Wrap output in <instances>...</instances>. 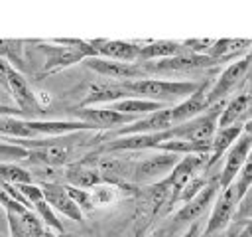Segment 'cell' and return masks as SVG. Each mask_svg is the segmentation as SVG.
Listing matches in <instances>:
<instances>
[{
	"instance_id": "cell-1",
	"label": "cell",
	"mask_w": 252,
	"mask_h": 237,
	"mask_svg": "<svg viewBox=\"0 0 252 237\" xmlns=\"http://www.w3.org/2000/svg\"><path fill=\"white\" fill-rule=\"evenodd\" d=\"M43 53L41 75L59 73L75 63H81L89 57H94L96 51L89 40H51V41H33Z\"/></svg>"
},
{
	"instance_id": "cell-2",
	"label": "cell",
	"mask_w": 252,
	"mask_h": 237,
	"mask_svg": "<svg viewBox=\"0 0 252 237\" xmlns=\"http://www.w3.org/2000/svg\"><path fill=\"white\" fill-rule=\"evenodd\" d=\"M124 87L132 97L163 103L169 107L173 101H183L189 95H193L201 83L197 81H177V79H158V77H146L138 81H124Z\"/></svg>"
},
{
	"instance_id": "cell-3",
	"label": "cell",
	"mask_w": 252,
	"mask_h": 237,
	"mask_svg": "<svg viewBox=\"0 0 252 237\" xmlns=\"http://www.w3.org/2000/svg\"><path fill=\"white\" fill-rule=\"evenodd\" d=\"M250 69H252V49L246 55H242L240 59L230 61L220 71V75L217 77V81L207 89V105L213 107L217 103H222L232 91H236L246 81Z\"/></svg>"
},
{
	"instance_id": "cell-4",
	"label": "cell",
	"mask_w": 252,
	"mask_h": 237,
	"mask_svg": "<svg viewBox=\"0 0 252 237\" xmlns=\"http://www.w3.org/2000/svg\"><path fill=\"white\" fill-rule=\"evenodd\" d=\"M219 59L211 57V55H201V53H193V51H183L179 55L173 57H165V59H158V61H148V63H140L146 71L148 77L152 75H173V73H189V71H197V69H207V67H217Z\"/></svg>"
},
{
	"instance_id": "cell-5",
	"label": "cell",
	"mask_w": 252,
	"mask_h": 237,
	"mask_svg": "<svg viewBox=\"0 0 252 237\" xmlns=\"http://www.w3.org/2000/svg\"><path fill=\"white\" fill-rule=\"evenodd\" d=\"M181 156L177 154H171V152H156L152 156H146V158H140V160H134V166H132V180L130 182H136V184H156L163 178H167V174L175 168V164L179 162Z\"/></svg>"
},
{
	"instance_id": "cell-6",
	"label": "cell",
	"mask_w": 252,
	"mask_h": 237,
	"mask_svg": "<svg viewBox=\"0 0 252 237\" xmlns=\"http://www.w3.org/2000/svg\"><path fill=\"white\" fill-rule=\"evenodd\" d=\"M10 237H57L43 225V221L35 215L33 209L18 203L10 209H6Z\"/></svg>"
},
{
	"instance_id": "cell-7",
	"label": "cell",
	"mask_w": 252,
	"mask_h": 237,
	"mask_svg": "<svg viewBox=\"0 0 252 237\" xmlns=\"http://www.w3.org/2000/svg\"><path fill=\"white\" fill-rule=\"evenodd\" d=\"M220 194V184H219V176H213L209 178V182L205 184V188L193 198L189 199L187 203H183L175 213H173V219L175 221H183V223H195L199 221L207 211L209 207H213L217 196Z\"/></svg>"
},
{
	"instance_id": "cell-8",
	"label": "cell",
	"mask_w": 252,
	"mask_h": 237,
	"mask_svg": "<svg viewBox=\"0 0 252 237\" xmlns=\"http://www.w3.org/2000/svg\"><path fill=\"white\" fill-rule=\"evenodd\" d=\"M89 69H93L94 73L110 79V81H138V79H146V71L140 63H124V61H114V59H106V57H89L83 61Z\"/></svg>"
},
{
	"instance_id": "cell-9",
	"label": "cell",
	"mask_w": 252,
	"mask_h": 237,
	"mask_svg": "<svg viewBox=\"0 0 252 237\" xmlns=\"http://www.w3.org/2000/svg\"><path fill=\"white\" fill-rule=\"evenodd\" d=\"M236 207H238V196H236L234 186H228L226 190H220V194L217 196V199L213 203L209 221L203 229V237H211V235L222 231L232 221V217L236 213Z\"/></svg>"
},
{
	"instance_id": "cell-10",
	"label": "cell",
	"mask_w": 252,
	"mask_h": 237,
	"mask_svg": "<svg viewBox=\"0 0 252 237\" xmlns=\"http://www.w3.org/2000/svg\"><path fill=\"white\" fill-rule=\"evenodd\" d=\"M6 91L12 95L16 109L24 115V117H32V115H39L43 113L39 101H37V93L30 87V83L26 81L24 73L16 71L14 67H10L8 71V81H6Z\"/></svg>"
},
{
	"instance_id": "cell-11",
	"label": "cell",
	"mask_w": 252,
	"mask_h": 237,
	"mask_svg": "<svg viewBox=\"0 0 252 237\" xmlns=\"http://www.w3.org/2000/svg\"><path fill=\"white\" fill-rule=\"evenodd\" d=\"M250 150H252V136L250 134H244L228 148V152L224 154V166L219 174V184H220V190H226L228 186L234 184L238 172L242 170V166L246 164L248 156H250Z\"/></svg>"
},
{
	"instance_id": "cell-12",
	"label": "cell",
	"mask_w": 252,
	"mask_h": 237,
	"mask_svg": "<svg viewBox=\"0 0 252 237\" xmlns=\"http://www.w3.org/2000/svg\"><path fill=\"white\" fill-rule=\"evenodd\" d=\"M75 118L77 120H83L87 124H91L94 130L98 128H114V126H128L132 124L134 117H128V115H120L108 107H79L75 111Z\"/></svg>"
},
{
	"instance_id": "cell-13",
	"label": "cell",
	"mask_w": 252,
	"mask_h": 237,
	"mask_svg": "<svg viewBox=\"0 0 252 237\" xmlns=\"http://www.w3.org/2000/svg\"><path fill=\"white\" fill-rule=\"evenodd\" d=\"M41 188V194H43V199L49 203V207L61 215H65L67 219H73V221H83V211L77 207V203L71 199V196L67 194L65 190V184H51V182H45V184H37Z\"/></svg>"
},
{
	"instance_id": "cell-14",
	"label": "cell",
	"mask_w": 252,
	"mask_h": 237,
	"mask_svg": "<svg viewBox=\"0 0 252 237\" xmlns=\"http://www.w3.org/2000/svg\"><path fill=\"white\" fill-rule=\"evenodd\" d=\"M132 97L128 93V89L124 87V83L118 81H100V83H93L87 91V97L83 99L81 107H108L116 101L128 99Z\"/></svg>"
},
{
	"instance_id": "cell-15",
	"label": "cell",
	"mask_w": 252,
	"mask_h": 237,
	"mask_svg": "<svg viewBox=\"0 0 252 237\" xmlns=\"http://www.w3.org/2000/svg\"><path fill=\"white\" fill-rule=\"evenodd\" d=\"M89 41L98 57L124 61V63H138L140 43L136 41H124V40H89Z\"/></svg>"
},
{
	"instance_id": "cell-16",
	"label": "cell",
	"mask_w": 252,
	"mask_h": 237,
	"mask_svg": "<svg viewBox=\"0 0 252 237\" xmlns=\"http://www.w3.org/2000/svg\"><path fill=\"white\" fill-rule=\"evenodd\" d=\"M173 126L171 120V107H165L161 111H156L148 117H142L134 120L128 126H122L116 130V136H128V134H154V132H163Z\"/></svg>"
},
{
	"instance_id": "cell-17",
	"label": "cell",
	"mask_w": 252,
	"mask_h": 237,
	"mask_svg": "<svg viewBox=\"0 0 252 237\" xmlns=\"http://www.w3.org/2000/svg\"><path fill=\"white\" fill-rule=\"evenodd\" d=\"M207 89H209V83L203 81L201 87L193 95H189L187 99H183L181 103H177V105L171 107L173 126L175 124H181V122H187V120L199 117L201 113H205L209 109V105H207Z\"/></svg>"
},
{
	"instance_id": "cell-18",
	"label": "cell",
	"mask_w": 252,
	"mask_h": 237,
	"mask_svg": "<svg viewBox=\"0 0 252 237\" xmlns=\"http://www.w3.org/2000/svg\"><path fill=\"white\" fill-rule=\"evenodd\" d=\"M63 180L67 182V186L73 188H81V190H91L98 184H102V176L96 170V166L89 164V162H73L65 166L63 172Z\"/></svg>"
},
{
	"instance_id": "cell-19",
	"label": "cell",
	"mask_w": 252,
	"mask_h": 237,
	"mask_svg": "<svg viewBox=\"0 0 252 237\" xmlns=\"http://www.w3.org/2000/svg\"><path fill=\"white\" fill-rule=\"evenodd\" d=\"M244 132V122H236L232 126H224V128H217L213 140H211V152H209V160H207V168L215 166L226 152L228 148L242 136Z\"/></svg>"
},
{
	"instance_id": "cell-20",
	"label": "cell",
	"mask_w": 252,
	"mask_h": 237,
	"mask_svg": "<svg viewBox=\"0 0 252 237\" xmlns=\"http://www.w3.org/2000/svg\"><path fill=\"white\" fill-rule=\"evenodd\" d=\"M185 47L181 41L173 40H156L148 43H140V53H138V63H148V61H158L165 57H173L183 53Z\"/></svg>"
},
{
	"instance_id": "cell-21",
	"label": "cell",
	"mask_w": 252,
	"mask_h": 237,
	"mask_svg": "<svg viewBox=\"0 0 252 237\" xmlns=\"http://www.w3.org/2000/svg\"><path fill=\"white\" fill-rule=\"evenodd\" d=\"M250 105H252V93H246V91L234 95L232 99H228L224 103V107H222L220 117H219V128L232 126L236 122H244Z\"/></svg>"
},
{
	"instance_id": "cell-22",
	"label": "cell",
	"mask_w": 252,
	"mask_h": 237,
	"mask_svg": "<svg viewBox=\"0 0 252 237\" xmlns=\"http://www.w3.org/2000/svg\"><path fill=\"white\" fill-rule=\"evenodd\" d=\"M167 105H163V103H156V101H148V99H140V97H128V99H122V101H116V103L108 105V109H112L120 115L134 117V118L148 117V115H152L156 111H161Z\"/></svg>"
},
{
	"instance_id": "cell-23",
	"label": "cell",
	"mask_w": 252,
	"mask_h": 237,
	"mask_svg": "<svg viewBox=\"0 0 252 237\" xmlns=\"http://www.w3.org/2000/svg\"><path fill=\"white\" fill-rule=\"evenodd\" d=\"M30 41L26 40H4L0 38V57L14 67L16 71H24L26 69V45Z\"/></svg>"
},
{
	"instance_id": "cell-24",
	"label": "cell",
	"mask_w": 252,
	"mask_h": 237,
	"mask_svg": "<svg viewBox=\"0 0 252 237\" xmlns=\"http://www.w3.org/2000/svg\"><path fill=\"white\" fill-rule=\"evenodd\" d=\"M120 190H122L120 186H114V184L102 182V184H98V186L91 188L89 192H91V198H93L94 207H98V205H110V203H114L116 199H120V196H122V192H120Z\"/></svg>"
},
{
	"instance_id": "cell-25",
	"label": "cell",
	"mask_w": 252,
	"mask_h": 237,
	"mask_svg": "<svg viewBox=\"0 0 252 237\" xmlns=\"http://www.w3.org/2000/svg\"><path fill=\"white\" fill-rule=\"evenodd\" d=\"M0 182H8V184H32L33 178L30 174V170L14 164V162H0Z\"/></svg>"
},
{
	"instance_id": "cell-26",
	"label": "cell",
	"mask_w": 252,
	"mask_h": 237,
	"mask_svg": "<svg viewBox=\"0 0 252 237\" xmlns=\"http://www.w3.org/2000/svg\"><path fill=\"white\" fill-rule=\"evenodd\" d=\"M32 209H33V211H35V215L43 221V225H45L47 229H51V231H55V233H63V223L59 221L57 213L49 207V203H47L45 199L35 201V203L32 205Z\"/></svg>"
},
{
	"instance_id": "cell-27",
	"label": "cell",
	"mask_w": 252,
	"mask_h": 237,
	"mask_svg": "<svg viewBox=\"0 0 252 237\" xmlns=\"http://www.w3.org/2000/svg\"><path fill=\"white\" fill-rule=\"evenodd\" d=\"M234 190H236V196H238V201L244 198V194L252 188V152H250V156H248V160H246V164L242 166V170L238 172V176H236V180H234Z\"/></svg>"
},
{
	"instance_id": "cell-28",
	"label": "cell",
	"mask_w": 252,
	"mask_h": 237,
	"mask_svg": "<svg viewBox=\"0 0 252 237\" xmlns=\"http://www.w3.org/2000/svg\"><path fill=\"white\" fill-rule=\"evenodd\" d=\"M65 190H67V194L71 196V199L77 203V207H79L83 213L94 209V203H93V198H91V192H89V190L73 188V186H67V184H65Z\"/></svg>"
},
{
	"instance_id": "cell-29",
	"label": "cell",
	"mask_w": 252,
	"mask_h": 237,
	"mask_svg": "<svg viewBox=\"0 0 252 237\" xmlns=\"http://www.w3.org/2000/svg\"><path fill=\"white\" fill-rule=\"evenodd\" d=\"M0 160H28V148L14 142H0Z\"/></svg>"
},
{
	"instance_id": "cell-30",
	"label": "cell",
	"mask_w": 252,
	"mask_h": 237,
	"mask_svg": "<svg viewBox=\"0 0 252 237\" xmlns=\"http://www.w3.org/2000/svg\"><path fill=\"white\" fill-rule=\"evenodd\" d=\"M234 217L238 221H250L252 219V188L244 194V198L238 201V207H236V213Z\"/></svg>"
},
{
	"instance_id": "cell-31",
	"label": "cell",
	"mask_w": 252,
	"mask_h": 237,
	"mask_svg": "<svg viewBox=\"0 0 252 237\" xmlns=\"http://www.w3.org/2000/svg\"><path fill=\"white\" fill-rule=\"evenodd\" d=\"M0 117H24L16 107H8L0 103Z\"/></svg>"
},
{
	"instance_id": "cell-32",
	"label": "cell",
	"mask_w": 252,
	"mask_h": 237,
	"mask_svg": "<svg viewBox=\"0 0 252 237\" xmlns=\"http://www.w3.org/2000/svg\"><path fill=\"white\" fill-rule=\"evenodd\" d=\"M8 71H10V65L0 57V85L6 89V81H8Z\"/></svg>"
},
{
	"instance_id": "cell-33",
	"label": "cell",
	"mask_w": 252,
	"mask_h": 237,
	"mask_svg": "<svg viewBox=\"0 0 252 237\" xmlns=\"http://www.w3.org/2000/svg\"><path fill=\"white\" fill-rule=\"evenodd\" d=\"M199 235H201V225H199V221H195L187 227V231L181 237H199Z\"/></svg>"
},
{
	"instance_id": "cell-34",
	"label": "cell",
	"mask_w": 252,
	"mask_h": 237,
	"mask_svg": "<svg viewBox=\"0 0 252 237\" xmlns=\"http://www.w3.org/2000/svg\"><path fill=\"white\" fill-rule=\"evenodd\" d=\"M244 134H250L252 136V118L244 122Z\"/></svg>"
},
{
	"instance_id": "cell-35",
	"label": "cell",
	"mask_w": 252,
	"mask_h": 237,
	"mask_svg": "<svg viewBox=\"0 0 252 237\" xmlns=\"http://www.w3.org/2000/svg\"><path fill=\"white\" fill-rule=\"evenodd\" d=\"M134 237H142V231H138V233H136V235H134Z\"/></svg>"
}]
</instances>
